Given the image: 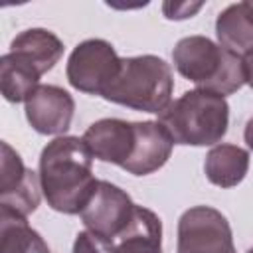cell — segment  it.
Listing matches in <instances>:
<instances>
[{
    "label": "cell",
    "instance_id": "obj_1",
    "mask_svg": "<svg viewBox=\"0 0 253 253\" xmlns=\"http://www.w3.org/2000/svg\"><path fill=\"white\" fill-rule=\"evenodd\" d=\"M38 174L47 206L67 215L83 210L99 182L93 176V154L85 140L65 134L43 146Z\"/></svg>",
    "mask_w": 253,
    "mask_h": 253
},
{
    "label": "cell",
    "instance_id": "obj_2",
    "mask_svg": "<svg viewBox=\"0 0 253 253\" xmlns=\"http://www.w3.org/2000/svg\"><path fill=\"white\" fill-rule=\"evenodd\" d=\"M158 123L174 144L211 146L217 144L229 126V105L225 97L208 89H190L172 101Z\"/></svg>",
    "mask_w": 253,
    "mask_h": 253
},
{
    "label": "cell",
    "instance_id": "obj_3",
    "mask_svg": "<svg viewBox=\"0 0 253 253\" xmlns=\"http://www.w3.org/2000/svg\"><path fill=\"white\" fill-rule=\"evenodd\" d=\"M172 91L170 65L162 57L146 53L121 57V67L101 97L134 111L160 115L172 103Z\"/></svg>",
    "mask_w": 253,
    "mask_h": 253
},
{
    "label": "cell",
    "instance_id": "obj_4",
    "mask_svg": "<svg viewBox=\"0 0 253 253\" xmlns=\"http://www.w3.org/2000/svg\"><path fill=\"white\" fill-rule=\"evenodd\" d=\"M172 61L176 71L196 83L198 89H208L221 97L245 85L243 59L206 36L182 38L172 51Z\"/></svg>",
    "mask_w": 253,
    "mask_h": 253
},
{
    "label": "cell",
    "instance_id": "obj_5",
    "mask_svg": "<svg viewBox=\"0 0 253 253\" xmlns=\"http://www.w3.org/2000/svg\"><path fill=\"white\" fill-rule=\"evenodd\" d=\"M121 67L113 43L101 38H91L73 47L67 57L65 75L73 89L87 95H103Z\"/></svg>",
    "mask_w": 253,
    "mask_h": 253
},
{
    "label": "cell",
    "instance_id": "obj_6",
    "mask_svg": "<svg viewBox=\"0 0 253 253\" xmlns=\"http://www.w3.org/2000/svg\"><path fill=\"white\" fill-rule=\"evenodd\" d=\"M176 253H237L227 217L211 206H194L178 219Z\"/></svg>",
    "mask_w": 253,
    "mask_h": 253
},
{
    "label": "cell",
    "instance_id": "obj_7",
    "mask_svg": "<svg viewBox=\"0 0 253 253\" xmlns=\"http://www.w3.org/2000/svg\"><path fill=\"white\" fill-rule=\"evenodd\" d=\"M134 206L125 190L107 180H99L79 215L89 231L115 241L126 229Z\"/></svg>",
    "mask_w": 253,
    "mask_h": 253
},
{
    "label": "cell",
    "instance_id": "obj_8",
    "mask_svg": "<svg viewBox=\"0 0 253 253\" xmlns=\"http://www.w3.org/2000/svg\"><path fill=\"white\" fill-rule=\"evenodd\" d=\"M42 200L40 174L26 168L22 156L8 144L2 142L0 160V208L12 210L24 217L38 210Z\"/></svg>",
    "mask_w": 253,
    "mask_h": 253
},
{
    "label": "cell",
    "instance_id": "obj_9",
    "mask_svg": "<svg viewBox=\"0 0 253 253\" xmlns=\"http://www.w3.org/2000/svg\"><path fill=\"white\" fill-rule=\"evenodd\" d=\"M26 119L30 126L40 134L67 132L73 121L75 101L57 85H40L26 101Z\"/></svg>",
    "mask_w": 253,
    "mask_h": 253
},
{
    "label": "cell",
    "instance_id": "obj_10",
    "mask_svg": "<svg viewBox=\"0 0 253 253\" xmlns=\"http://www.w3.org/2000/svg\"><path fill=\"white\" fill-rule=\"evenodd\" d=\"M87 148L93 158L103 162H111L117 166H125L132 154L136 128L134 123L123 119H101L95 121L83 134Z\"/></svg>",
    "mask_w": 253,
    "mask_h": 253
},
{
    "label": "cell",
    "instance_id": "obj_11",
    "mask_svg": "<svg viewBox=\"0 0 253 253\" xmlns=\"http://www.w3.org/2000/svg\"><path fill=\"white\" fill-rule=\"evenodd\" d=\"M134 148L123 170L132 176H148L168 162L174 148V140L158 121H138L134 123Z\"/></svg>",
    "mask_w": 253,
    "mask_h": 253
},
{
    "label": "cell",
    "instance_id": "obj_12",
    "mask_svg": "<svg viewBox=\"0 0 253 253\" xmlns=\"http://www.w3.org/2000/svg\"><path fill=\"white\" fill-rule=\"evenodd\" d=\"M113 253H162V221L142 206H134L126 229L115 239Z\"/></svg>",
    "mask_w": 253,
    "mask_h": 253
},
{
    "label": "cell",
    "instance_id": "obj_13",
    "mask_svg": "<svg viewBox=\"0 0 253 253\" xmlns=\"http://www.w3.org/2000/svg\"><path fill=\"white\" fill-rule=\"evenodd\" d=\"M10 51L26 59L43 75L49 69H53V65L61 59L63 42L45 28H30L20 32L12 40Z\"/></svg>",
    "mask_w": 253,
    "mask_h": 253
},
{
    "label": "cell",
    "instance_id": "obj_14",
    "mask_svg": "<svg viewBox=\"0 0 253 253\" xmlns=\"http://www.w3.org/2000/svg\"><path fill=\"white\" fill-rule=\"evenodd\" d=\"M215 36L221 47L243 57L253 49V12L247 2L229 4L217 14Z\"/></svg>",
    "mask_w": 253,
    "mask_h": 253
},
{
    "label": "cell",
    "instance_id": "obj_15",
    "mask_svg": "<svg viewBox=\"0 0 253 253\" xmlns=\"http://www.w3.org/2000/svg\"><path fill=\"white\" fill-rule=\"evenodd\" d=\"M249 170V152L237 144H215L204 162L206 178L217 188L237 186Z\"/></svg>",
    "mask_w": 253,
    "mask_h": 253
},
{
    "label": "cell",
    "instance_id": "obj_16",
    "mask_svg": "<svg viewBox=\"0 0 253 253\" xmlns=\"http://www.w3.org/2000/svg\"><path fill=\"white\" fill-rule=\"evenodd\" d=\"M42 73L20 55L8 51L0 57V91L10 103H26L40 87Z\"/></svg>",
    "mask_w": 253,
    "mask_h": 253
},
{
    "label": "cell",
    "instance_id": "obj_17",
    "mask_svg": "<svg viewBox=\"0 0 253 253\" xmlns=\"http://www.w3.org/2000/svg\"><path fill=\"white\" fill-rule=\"evenodd\" d=\"M0 253H51L28 217L0 208Z\"/></svg>",
    "mask_w": 253,
    "mask_h": 253
},
{
    "label": "cell",
    "instance_id": "obj_18",
    "mask_svg": "<svg viewBox=\"0 0 253 253\" xmlns=\"http://www.w3.org/2000/svg\"><path fill=\"white\" fill-rule=\"evenodd\" d=\"M115 241L105 239L89 229L79 231L73 241V253H113Z\"/></svg>",
    "mask_w": 253,
    "mask_h": 253
},
{
    "label": "cell",
    "instance_id": "obj_19",
    "mask_svg": "<svg viewBox=\"0 0 253 253\" xmlns=\"http://www.w3.org/2000/svg\"><path fill=\"white\" fill-rule=\"evenodd\" d=\"M202 6L204 2H164L162 10L168 20H186L192 18Z\"/></svg>",
    "mask_w": 253,
    "mask_h": 253
},
{
    "label": "cell",
    "instance_id": "obj_20",
    "mask_svg": "<svg viewBox=\"0 0 253 253\" xmlns=\"http://www.w3.org/2000/svg\"><path fill=\"white\" fill-rule=\"evenodd\" d=\"M243 73H245V83L253 89V49L247 51L243 57Z\"/></svg>",
    "mask_w": 253,
    "mask_h": 253
},
{
    "label": "cell",
    "instance_id": "obj_21",
    "mask_svg": "<svg viewBox=\"0 0 253 253\" xmlns=\"http://www.w3.org/2000/svg\"><path fill=\"white\" fill-rule=\"evenodd\" d=\"M243 138H245V142H247V146H249V150H253V117L247 121V125H245V130H243Z\"/></svg>",
    "mask_w": 253,
    "mask_h": 253
},
{
    "label": "cell",
    "instance_id": "obj_22",
    "mask_svg": "<svg viewBox=\"0 0 253 253\" xmlns=\"http://www.w3.org/2000/svg\"><path fill=\"white\" fill-rule=\"evenodd\" d=\"M247 4H249V8H251V12H253V0H247Z\"/></svg>",
    "mask_w": 253,
    "mask_h": 253
},
{
    "label": "cell",
    "instance_id": "obj_23",
    "mask_svg": "<svg viewBox=\"0 0 253 253\" xmlns=\"http://www.w3.org/2000/svg\"><path fill=\"white\" fill-rule=\"evenodd\" d=\"M247 253H253V247H251V249H249V251H247Z\"/></svg>",
    "mask_w": 253,
    "mask_h": 253
}]
</instances>
